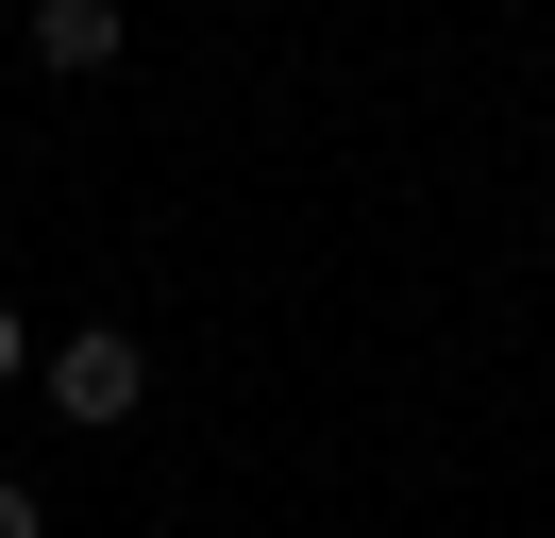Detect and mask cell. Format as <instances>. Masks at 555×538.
<instances>
[{
  "mask_svg": "<svg viewBox=\"0 0 555 538\" xmlns=\"http://www.w3.org/2000/svg\"><path fill=\"white\" fill-rule=\"evenodd\" d=\"M135 404H152V354H135V336H118V320H85L68 354H51V421H85V437H118V421H135Z\"/></svg>",
  "mask_w": 555,
  "mask_h": 538,
  "instance_id": "6da1fadb",
  "label": "cell"
},
{
  "mask_svg": "<svg viewBox=\"0 0 555 538\" xmlns=\"http://www.w3.org/2000/svg\"><path fill=\"white\" fill-rule=\"evenodd\" d=\"M17 370H35V320H17V303H0V387H17Z\"/></svg>",
  "mask_w": 555,
  "mask_h": 538,
  "instance_id": "3957f363",
  "label": "cell"
},
{
  "mask_svg": "<svg viewBox=\"0 0 555 538\" xmlns=\"http://www.w3.org/2000/svg\"><path fill=\"white\" fill-rule=\"evenodd\" d=\"M35 67L51 85H102L118 67V0H35Z\"/></svg>",
  "mask_w": 555,
  "mask_h": 538,
  "instance_id": "7a4b0ae2",
  "label": "cell"
},
{
  "mask_svg": "<svg viewBox=\"0 0 555 538\" xmlns=\"http://www.w3.org/2000/svg\"><path fill=\"white\" fill-rule=\"evenodd\" d=\"M0 538H51V504H35V488H0Z\"/></svg>",
  "mask_w": 555,
  "mask_h": 538,
  "instance_id": "277c9868",
  "label": "cell"
}]
</instances>
